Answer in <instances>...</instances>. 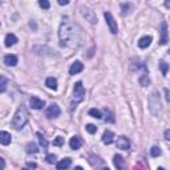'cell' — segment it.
Segmentation results:
<instances>
[{"instance_id":"obj_1","label":"cell","mask_w":170,"mask_h":170,"mask_svg":"<svg viewBox=\"0 0 170 170\" xmlns=\"http://www.w3.org/2000/svg\"><path fill=\"white\" fill-rule=\"evenodd\" d=\"M78 33L76 32V26L72 23L69 17H64L61 24L59 28V37H60V45L61 47H68L69 43L77 41Z\"/></svg>"},{"instance_id":"obj_2","label":"cell","mask_w":170,"mask_h":170,"mask_svg":"<svg viewBox=\"0 0 170 170\" xmlns=\"http://www.w3.org/2000/svg\"><path fill=\"white\" fill-rule=\"evenodd\" d=\"M27 121H28V113L26 111V108L21 105V106L17 108V111H16V113H15V116L12 118L11 125H12V128L16 129V130H20V129H23L24 126H26Z\"/></svg>"},{"instance_id":"obj_3","label":"cell","mask_w":170,"mask_h":170,"mask_svg":"<svg viewBox=\"0 0 170 170\" xmlns=\"http://www.w3.org/2000/svg\"><path fill=\"white\" fill-rule=\"evenodd\" d=\"M85 97V88L83 87L81 81H77L73 88V100L76 102H81Z\"/></svg>"},{"instance_id":"obj_4","label":"cell","mask_w":170,"mask_h":170,"mask_svg":"<svg viewBox=\"0 0 170 170\" xmlns=\"http://www.w3.org/2000/svg\"><path fill=\"white\" fill-rule=\"evenodd\" d=\"M104 17H105V20H106V23H108V26H109L111 32H112L113 35H116V33L118 32V27H117L116 20H114V17L112 16V13H111V12H104Z\"/></svg>"},{"instance_id":"obj_5","label":"cell","mask_w":170,"mask_h":170,"mask_svg":"<svg viewBox=\"0 0 170 170\" xmlns=\"http://www.w3.org/2000/svg\"><path fill=\"white\" fill-rule=\"evenodd\" d=\"M80 11H81V15H83V16L87 19L91 24H96V23H97L96 15H94V12L91 11L89 8H87V7H81V8H80Z\"/></svg>"},{"instance_id":"obj_6","label":"cell","mask_w":170,"mask_h":170,"mask_svg":"<svg viewBox=\"0 0 170 170\" xmlns=\"http://www.w3.org/2000/svg\"><path fill=\"white\" fill-rule=\"evenodd\" d=\"M60 113H61V111H60L59 105H57V104H52V105H49V106L47 108L45 116H47L48 118H56V117L60 116Z\"/></svg>"},{"instance_id":"obj_7","label":"cell","mask_w":170,"mask_h":170,"mask_svg":"<svg viewBox=\"0 0 170 170\" xmlns=\"http://www.w3.org/2000/svg\"><path fill=\"white\" fill-rule=\"evenodd\" d=\"M116 145L118 149H121V150H128L129 148H130V141H129L128 137L125 136H120L116 141Z\"/></svg>"},{"instance_id":"obj_8","label":"cell","mask_w":170,"mask_h":170,"mask_svg":"<svg viewBox=\"0 0 170 170\" xmlns=\"http://www.w3.org/2000/svg\"><path fill=\"white\" fill-rule=\"evenodd\" d=\"M169 41V35H168V24L162 21L161 24V37H159V44L161 45H165V44H168Z\"/></svg>"},{"instance_id":"obj_9","label":"cell","mask_w":170,"mask_h":170,"mask_svg":"<svg viewBox=\"0 0 170 170\" xmlns=\"http://www.w3.org/2000/svg\"><path fill=\"white\" fill-rule=\"evenodd\" d=\"M149 105H150L152 112H154V108H158L159 111H161V101H159L158 94H157L156 92H154L152 96H150V100H149Z\"/></svg>"},{"instance_id":"obj_10","label":"cell","mask_w":170,"mask_h":170,"mask_svg":"<svg viewBox=\"0 0 170 170\" xmlns=\"http://www.w3.org/2000/svg\"><path fill=\"white\" fill-rule=\"evenodd\" d=\"M113 163L117 170H126V168H125V159L122 158V156H120V154H116V156L113 157Z\"/></svg>"},{"instance_id":"obj_11","label":"cell","mask_w":170,"mask_h":170,"mask_svg":"<svg viewBox=\"0 0 170 170\" xmlns=\"http://www.w3.org/2000/svg\"><path fill=\"white\" fill-rule=\"evenodd\" d=\"M83 69H84V65L81 61H74L71 65V68H69V74H77L78 72H81Z\"/></svg>"},{"instance_id":"obj_12","label":"cell","mask_w":170,"mask_h":170,"mask_svg":"<svg viewBox=\"0 0 170 170\" xmlns=\"http://www.w3.org/2000/svg\"><path fill=\"white\" fill-rule=\"evenodd\" d=\"M4 64L7 67H15L17 64V57L15 54H7V56H4Z\"/></svg>"},{"instance_id":"obj_13","label":"cell","mask_w":170,"mask_h":170,"mask_svg":"<svg viewBox=\"0 0 170 170\" xmlns=\"http://www.w3.org/2000/svg\"><path fill=\"white\" fill-rule=\"evenodd\" d=\"M11 141H12V136L8 132L4 130L0 132V142H2V145H8L11 144Z\"/></svg>"},{"instance_id":"obj_14","label":"cell","mask_w":170,"mask_h":170,"mask_svg":"<svg viewBox=\"0 0 170 170\" xmlns=\"http://www.w3.org/2000/svg\"><path fill=\"white\" fill-rule=\"evenodd\" d=\"M81 138L77 137V136H74L71 138V141H69V146H71V149H73V150H77V149H80V146H81Z\"/></svg>"},{"instance_id":"obj_15","label":"cell","mask_w":170,"mask_h":170,"mask_svg":"<svg viewBox=\"0 0 170 170\" xmlns=\"http://www.w3.org/2000/svg\"><path fill=\"white\" fill-rule=\"evenodd\" d=\"M29 104H31V106L33 109H41L44 105H45V102H44L43 100H40L37 97H32L31 100H29Z\"/></svg>"},{"instance_id":"obj_16","label":"cell","mask_w":170,"mask_h":170,"mask_svg":"<svg viewBox=\"0 0 170 170\" xmlns=\"http://www.w3.org/2000/svg\"><path fill=\"white\" fill-rule=\"evenodd\" d=\"M152 36H144V37H141V39H139L138 40V47L139 48H148L149 45H150V44H152Z\"/></svg>"},{"instance_id":"obj_17","label":"cell","mask_w":170,"mask_h":170,"mask_svg":"<svg viewBox=\"0 0 170 170\" xmlns=\"http://www.w3.org/2000/svg\"><path fill=\"white\" fill-rule=\"evenodd\" d=\"M113 139H114L113 132H111V130H105V132H104V134H102V142H104V144L111 145V144L113 142Z\"/></svg>"},{"instance_id":"obj_18","label":"cell","mask_w":170,"mask_h":170,"mask_svg":"<svg viewBox=\"0 0 170 170\" xmlns=\"http://www.w3.org/2000/svg\"><path fill=\"white\" fill-rule=\"evenodd\" d=\"M71 162H72L71 158H64L60 162H57L56 168H57V170H67L69 166H71Z\"/></svg>"},{"instance_id":"obj_19","label":"cell","mask_w":170,"mask_h":170,"mask_svg":"<svg viewBox=\"0 0 170 170\" xmlns=\"http://www.w3.org/2000/svg\"><path fill=\"white\" fill-rule=\"evenodd\" d=\"M6 47H12V45H15V44L17 43V37L15 36L13 33H8L7 36H6Z\"/></svg>"},{"instance_id":"obj_20","label":"cell","mask_w":170,"mask_h":170,"mask_svg":"<svg viewBox=\"0 0 170 170\" xmlns=\"http://www.w3.org/2000/svg\"><path fill=\"white\" fill-rule=\"evenodd\" d=\"M45 85H47V88L56 91V89H57V80L54 78V77H48L45 80Z\"/></svg>"},{"instance_id":"obj_21","label":"cell","mask_w":170,"mask_h":170,"mask_svg":"<svg viewBox=\"0 0 170 170\" xmlns=\"http://www.w3.org/2000/svg\"><path fill=\"white\" fill-rule=\"evenodd\" d=\"M26 150H27V153H37L39 152V148H37V145L35 144V142H29V144H27V146H26Z\"/></svg>"},{"instance_id":"obj_22","label":"cell","mask_w":170,"mask_h":170,"mask_svg":"<svg viewBox=\"0 0 170 170\" xmlns=\"http://www.w3.org/2000/svg\"><path fill=\"white\" fill-rule=\"evenodd\" d=\"M132 8H133V6L130 3H124L122 6H121V9H122V16H126L128 13H130V11H132Z\"/></svg>"},{"instance_id":"obj_23","label":"cell","mask_w":170,"mask_h":170,"mask_svg":"<svg viewBox=\"0 0 170 170\" xmlns=\"http://www.w3.org/2000/svg\"><path fill=\"white\" fill-rule=\"evenodd\" d=\"M6 89H7V78L4 76H2L0 77V92L4 93L6 92Z\"/></svg>"},{"instance_id":"obj_24","label":"cell","mask_w":170,"mask_h":170,"mask_svg":"<svg viewBox=\"0 0 170 170\" xmlns=\"http://www.w3.org/2000/svg\"><path fill=\"white\" fill-rule=\"evenodd\" d=\"M89 114H91L92 117H94V118H102V113L98 111V109H91V111H89Z\"/></svg>"},{"instance_id":"obj_25","label":"cell","mask_w":170,"mask_h":170,"mask_svg":"<svg viewBox=\"0 0 170 170\" xmlns=\"http://www.w3.org/2000/svg\"><path fill=\"white\" fill-rule=\"evenodd\" d=\"M37 137H39V141H40V145L44 148V149H47L48 148V141L45 138H44V136L41 133H37Z\"/></svg>"},{"instance_id":"obj_26","label":"cell","mask_w":170,"mask_h":170,"mask_svg":"<svg viewBox=\"0 0 170 170\" xmlns=\"http://www.w3.org/2000/svg\"><path fill=\"white\" fill-rule=\"evenodd\" d=\"M159 68H161L163 76H166V74H168V69H169V65H168V64L165 63V61H159Z\"/></svg>"},{"instance_id":"obj_27","label":"cell","mask_w":170,"mask_h":170,"mask_svg":"<svg viewBox=\"0 0 170 170\" xmlns=\"http://www.w3.org/2000/svg\"><path fill=\"white\" fill-rule=\"evenodd\" d=\"M150 154H152V157H158L159 154H161V149H159L158 146H153L150 149Z\"/></svg>"},{"instance_id":"obj_28","label":"cell","mask_w":170,"mask_h":170,"mask_svg":"<svg viewBox=\"0 0 170 170\" xmlns=\"http://www.w3.org/2000/svg\"><path fill=\"white\" fill-rule=\"evenodd\" d=\"M85 129H87V130H88L89 133H91V134H94V133L97 132L96 125H93V124H88V125H87V128H85Z\"/></svg>"},{"instance_id":"obj_29","label":"cell","mask_w":170,"mask_h":170,"mask_svg":"<svg viewBox=\"0 0 170 170\" xmlns=\"http://www.w3.org/2000/svg\"><path fill=\"white\" fill-rule=\"evenodd\" d=\"M36 168H37V165L35 163V162H28V163L26 165V166L23 168V170H35Z\"/></svg>"},{"instance_id":"obj_30","label":"cell","mask_w":170,"mask_h":170,"mask_svg":"<svg viewBox=\"0 0 170 170\" xmlns=\"http://www.w3.org/2000/svg\"><path fill=\"white\" fill-rule=\"evenodd\" d=\"M39 6L44 8V9H49V7H51V4H49V2H47V0H40L39 2Z\"/></svg>"},{"instance_id":"obj_31","label":"cell","mask_w":170,"mask_h":170,"mask_svg":"<svg viewBox=\"0 0 170 170\" xmlns=\"http://www.w3.org/2000/svg\"><path fill=\"white\" fill-rule=\"evenodd\" d=\"M64 144V138L63 137H56L53 139V145L54 146H61V145Z\"/></svg>"},{"instance_id":"obj_32","label":"cell","mask_w":170,"mask_h":170,"mask_svg":"<svg viewBox=\"0 0 170 170\" xmlns=\"http://www.w3.org/2000/svg\"><path fill=\"white\" fill-rule=\"evenodd\" d=\"M56 156H54V154H48V156H47V162L48 163H54V162H56Z\"/></svg>"},{"instance_id":"obj_33","label":"cell","mask_w":170,"mask_h":170,"mask_svg":"<svg viewBox=\"0 0 170 170\" xmlns=\"http://www.w3.org/2000/svg\"><path fill=\"white\" fill-rule=\"evenodd\" d=\"M139 83H141L144 87H146V85H149V83H150V80H149L146 76H142L141 78H139Z\"/></svg>"},{"instance_id":"obj_34","label":"cell","mask_w":170,"mask_h":170,"mask_svg":"<svg viewBox=\"0 0 170 170\" xmlns=\"http://www.w3.org/2000/svg\"><path fill=\"white\" fill-rule=\"evenodd\" d=\"M165 138H166L168 141H170V129H166V130H165Z\"/></svg>"},{"instance_id":"obj_35","label":"cell","mask_w":170,"mask_h":170,"mask_svg":"<svg viewBox=\"0 0 170 170\" xmlns=\"http://www.w3.org/2000/svg\"><path fill=\"white\" fill-rule=\"evenodd\" d=\"M59 4L60 6H67V4H69V0H59Z\"/></svg>"},{"instance_id":"obj_36","label":"cell","mask_w":170,"mask_h":170,"mask_svg":"<svg viewBox=\"0 0 170 170\" xmlns=\"http://www.w3.org/2000/svg\"><path fill=\"white\" fill-rule=\"evenodd\" d=\"M165 94H166V100H168V101H170V92H169V89H165Z\"/></svg>"},{"instance_id":"obj_37","label":"cell","mask_w":170,"mask_h":170,"mask_svg":"<svg viewBox=\"0 0 170 170\" xmlns=\"http://www.w3.org/2000/svg\"><path fill=\"white\" fill-rule=\"evenodd\" d=\"M0 162H2V170H4V168H6V161H4V158H0Z\"/></svg>"},{"instance_id":"obj_38","label":"cell","mask_w":170,"mask_h":170,"mask_svg":"<svg viewBox=\"0 0 170 170\" xmlns=\"http://www.w3.org/2000/svg\"><path fill=\"white\" fill-rule=\"evenodd\" d=\"M73 170H84V169H83V168H81V166H76V168H74V169H73Z\"/></svg>"},{"instance_id":"obj_39","label":"cell","mask_w":170,"mask_h":170,"mask_svg":"<svg viewBox=\"0 0 170 170\" xmlns=\"http://www.w3.org/2000/svg\"><path fill=\"white\" fill-rule=\"evenodd\" d=\"M165 6H166L168 8H170V2H165Z\"/></svg>"},{"instance_id":"obj_40","label":"cell","mask_w":170,"mask_h":170,"mask_svg":"<svg viewBox=\"0 0 170 170\" xmlns=\"http://www.w3.org/2000/svg\"><path fill=\"white\" fill-rule=\"evenodd\" d=\"M157 170H165V169H163V168H158Z\"/></svg>"},{"instance_id":"obj_41","label":"cell","mask_w":170,"mask_h":170,"mask_svg":"<svg viewBox=\"0 0 170 170\" xmlns=\"http://www.w3.org/2000/svg\"><path fill=\"white\" fill-rule=\"evenodd\" d=\"M101 170H109V169H108V168H102Z\"/></svg>"},{"instance_id":"obj_42","label":"cell","mask_w":170,"mask_h":170,"mask_svg":"<svg viewBox=\"0 0 170 170\" xmlns=\"http://www.w3.org/2000/svg\"><path fill=\"white\" fill-rule=\"evenodd\" d=\"M136 170H144V169H141V168H136Z\"/></svg>"},{"instance_id":"obj_43","label":"cell","mask_w":170,"mask_h":170,"mask_svg":"<svg viewBox=\"0 0 170 170\" xmlns=\"http://www.w3.org/2000/svg\"><path fill=\"white\" fill-rule=\"evenodd\" d=\"M169 53H170V49H169Z\"/></svg>"}]
</instances>
